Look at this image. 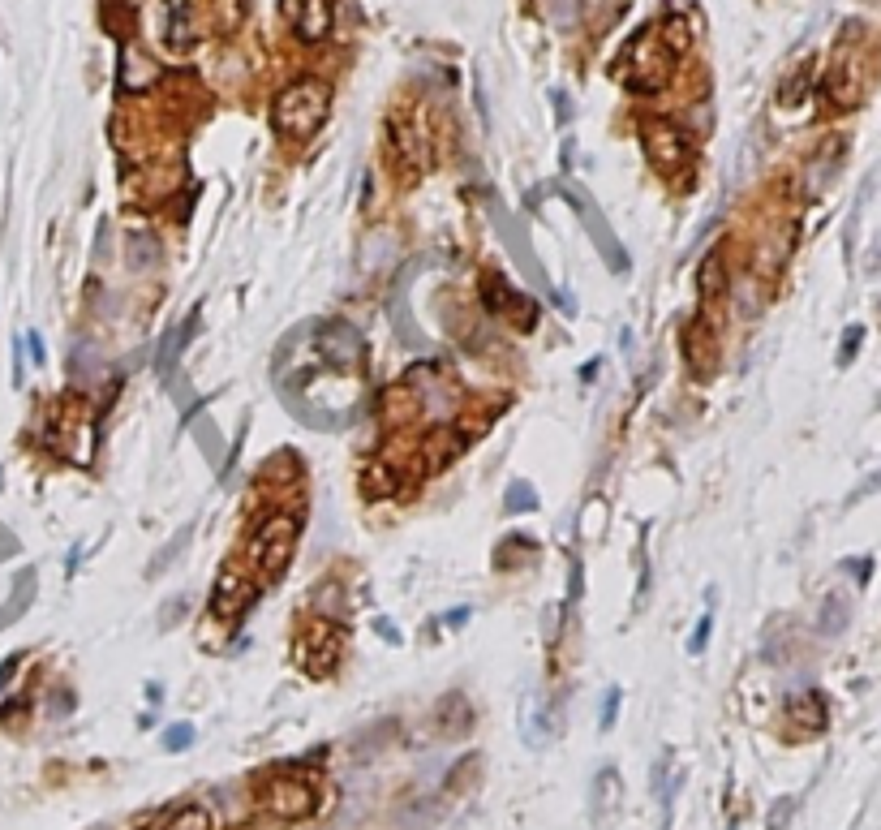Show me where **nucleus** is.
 Masks as SVG:
<instances>
[{
  "label": "nucleus",
  "mask_w": 881,
  "mask_h": 830,
  "mask_svg": "<svg viewBox=\"0 0 881 830\" xmlns=\"http://www.w3.org/2000/svg\"><path fill=\"white\" fill-rule=\"evenodd\" d=\"M331 112V87L323 78H297L276 95L271 104V125L276 134L288 138V142H310L314 134L323 130Z\"/></svg>",
  "instance_id": "1"
},
{
  "label": "nucleus",
  "mask_w": 881,
  "mask_h": 830,
  "mask_svg": "<svg viewBox=\"0 0 881 830\" xmlns=\"http://www.w3.org/2000/svg\"><path fill=\"white\" fill-rule=\"evenodd\" d=\"M297 538H301V521L293 512H271V517L254 529L250 538V568L258 581H280V572L293 564V551H297Z\"/></svg>",
  "instance_id": "2"
},
{
  "label": "nucleus",
  "mask_w": 881,
  "mask_h": 830,
  "mask_svg": "<svg viewBox=\"0 0 881 830\" xmlns=\"http://www.w3.org/2000/svg\"><path fill=\"white\" fill-rule=\"evenodd\" d=\"M671 69H675V56L662 48V39L649 31V35H637L619 61V74L632 91H662L671 82Z\"/></svg>",
  "instance_id": "3"
},
{
  "label": "nucleus",
  "mask_w": 881,
  "mask_h": 830,
  "mask_svg": "<svg viewBox=\"0 0 881 830\" xmlns=\"http://www.w3.org/2000/svg\"><path fill=\"white\" fill-rule=\"evenodd\" d=\"M641 147L649 155V164H654V173H662V177L680 173V168L688 164V155H692L688 138L675 121H645L641 125Z\"/></svg>",
  "instance_id": "4"
},
{
  "label": "nucleus",
  "mask_w": 881,
  "mask_h": 830,
  "mask_svg": "<svg viewBox=\"0 0 881 830\" xmlns=\"http://www.w3.org/2000/svg\"><path fill=\"white\" fill-rule=\"evenodd\" d=\"M314 345H319V353L327 357L336 370H344V375H357L361 366H366V340L357 336V327H349L344 319H327L314 327Z\"/></svg>",
  "instance_id": "5"
},
{
  "label": "nucleus",
  "mask_w": 881,
  "mask_h": 830,
  "mask_svg": "<svg viewBox=\"0 0 881 830\" xmlns=\"http://www.w3.org/2000/svg\"><path fill=\"white\" fill-rule=\"evenodd\" d=\"M263 805L271 818L280 822H297V818H310L319 809V792L306 783V779H293V775H280L263 787Z\"/></svg>",
  "instance_id": "6"
},
{
  "label": "nucleus",
  "mask_w": 881,
  "mask_h": 830,
  "mask_svg": "<svg viewBox=\"0 0 881 830\" xmlns=\"http://www.w3.org/2000/svg\"><path fill=\"white\" fill-rule=\"evenodd\" d=\"M160 39L177 56L198 44V18L190 0H160Z\"/></svg>",
  "instance_id": "7"
},
{
  "label": "nucleus",
  "mask_w": 881,
  "mask_h": 830,
  "mask_svg": "<svg viewBox=\"0 0 881 830\" xmlns=\"http://www.w3.org/2000/svg\"><path fill=\"white\" fill-rule=\"evenodd\" d=\"M284 13H288V22H293L297 39H306V44H319V39L331 31L327 0H284Z\"/></svg>",
  "instance_id": "8"
},
{
  "label": "nucleus",
  "mask_w": 881,
  "mask_h": 830,
  "mask_svg": "<svg viewBox=\"0 0 881 830\" xmlns=\"http://www.w3.org/2000/svg\"><path fill=\"white\" fill-rule=\"evenodd\" d=\"M826 95L834 108H856L860 95H864V82H860V65L847 61V56H839V61L830 65V78H826Z\"/></svg>",
  "instance_id": "9"
},
{
  "label": "nucleus",
  "mask_w": 881,
  "mask_h": 830,
  "mask_svg": "<svg viewBox=\"0 0 881 830\" xmlns=\"http://www.w3.org/2000/svg\"><path fill=\"white\" fill-rule=\"evenodd\" d=\"M568 198H572V207L585 216L589 233H594V241H598V250L615 263V271H624V267H628V254L619 250V241H615L611 233H606V224H602V216H598V207H589V194H585V190H568Z\"/></svg>",
  "instance_id": "10"
},
{
  "label": "nucleus",
  "mask_w": 881,
  "mask_h": 830,
  "mask_svg": "<svg viewBox=\"0 0 881 830\" xmlns=\"http://www.w3.org/2000/svg\"><path fill=\"white\" fill-rule=\"evenodd\" d=\"M839 155H843V138H830L826 147H821V155H813V164H808V177H804V190H808V194H821L834 177H839Z\"/></svg>",
  "instance_id": "11"
},
{
  "label": "nucleus",
  "mask_w": 881,
  "mask_h": 830,
  "mask_svg": "<svg viewBox=\"0 0 881 830\" xmlns=\"http://www.w3.org/2000/svg\"><path fill=\"white\" fill-rule=\"evenodd\" d=\"M245 603H250V590L241 585L237 572H224L220 581H215V594H211V611L220 615V620H228L233 611H241Z\"/></svg>",
  "instance_id": "12"
},
{
  "label": "nucleus",
  "mask_w": 881,
  "mask_h": 830,
  "mask_svg": "<svg viewBox=\"0 0 881 830\" xmlns=\"http://www.w3.org/2000/svg\"><path fill=\"white\" fill-rule=\"evenodd\" d=\"M697 293H701V302H718V297L727 293V263H722V254H718V250H710V254L701 259Z\"/></svg>",
  "instance_id": "13"
},
{
  "label": "nucleus",
  "mask_w": 881,
  "mask_h": 830,
  "mask_svg": "<svg viewBox=\"0 0 881 830\" xmlns=\"http://www.w3.org/2000/svg\"><path fill=\"white\" fill-rule=\"evenodd\" d=\"M460 452H465V439H460L456 431H447V426H443V431L430 435V439H426V448H422V456H426V465H430V469L452 465Z\"/></svg>",
  "instance_id": "14"
},
{
  "label": "nucleus",
  "mask_w": 881,
  "mask_h": 830,
  "mask_svg": "<svg viewBox=\"0 0 881 830\" xmlns=\"http://www.w3.org/2000/svg\"><path fill=\"white\" fill-rule=\"evenodd\" d=\"M787 710H791V719L808 727V732H821V727H826V697L817 689H804L800 697H791Z\"/></svg>",
  "instance_id": "15"
},
{
  "label": "nucleus",
  "mask_w": 881,
  "mask_h": 830,
  "mask_svg": "<svg viewBox=\"0 0 881 830\" xmlns=\"http://www.w3.org/2000/svg\"><path fill=\"white\" fill-rule=\"evenodd\" d=\"M125 254H129V267L151 271V267H160L164 246H160V237H151V233H129L125 237Z\"/></svg>",
  "instance_id": "16"
},
{
  "label": "nucleus",
  "mask_w": 881,
  "mask_h": 830,
  "mask_svg": "<svg viewBox=\"0 0 881 830\" xmlns=\"http://www.w3.org/2000/svg\"><path fill=\"white\" fill-rule=\"evenodd\" d=\"M654 35L662 39V48H667L671 56H684L688 44H692V31H688V22L680 18V13H667V18L654 26Z\"/></svg>",
  "instance_id": "17"
},
{
  "label": "nucleus",
  "mask_w": 881,
  "mask_h": 830,
  "mask_svg": "<svg viewBox=\"0 0 881 830\" xmlns=\"http://www.w3.org/2000/svg\"><path fill=\"white\" fill-rule=\"evenodd\" d=\"M615 805H619V775L615 766H602L594 779V818L602 822L606 813H615Z\"/></svg>",
  "instance_id": "18"
},
{
  "label": "nucleus",
  "mask_w": 881,
  "mask_h": 830,
  "mask_svg": "<svg viewBox=\"0 0 881 830\" xmlns=\"http://www.w3.org/2000/svg\"><path fill=\"white\" fill-rule=\"evenodd\" d=\"M847 620H851V611H847V598L843 594H830L826 603H821V615H817V628L826 637H834V633H843L847 628Z\"/></svg>",
  "instance_id": "19"
},
{
  "label": "nucleus",
  "mask_w": 881,
  "mask_h": 830,
  "mask_svg": "<svg viewBox=\"0 0 881 830\" xmlns=\"http://www.w3.org/2000/svg\"><path fill=\"white\" fill-rule=\"evenodd\" d=\"M121 69H125L121 82L129 91H142V87H151V82H155V65L147 61V56H138L134 48H125V65Z\"/></svg>",
  "instance_id": "20"
},
{
  "label": "nucleus",
  "mask_w": 881,
  "mask_h": 830,
  "mask_svg": "<svg viewBox=\"0 0 881 830\" xmlns=\"http://www.w3.org/2000/svg\"><path fill=\"white\" fill-rule=\"evenodd\" d=\"M164 830H215V822H211V809H207V805H181V809L168 818Z\"/></svg>",
  "instance_id": "21"
},
{
  "label": "nucleus",
  "mask_w": 881,
  "mask_h": 830,
  "mask_svg": "<svg viewBox=\"0 0 881 830\" xmlns=\"http://www.w3.org/2000/svg\"><path fill=\"white\" fill-rule=\"evenodd\" d=\"M190 744H194V727L190 723H172L164 732V749L168 753H181V749H190Z\"/></svg>",
  "instance_id": "22"
},
{
  "label": "nucleus",
  "mask_w": 881,
  "mask_h": 830,
  "mask_svg": "<svg viewBox=\"0 0 881 830\" xmlns=\"http://www.w3.org/2000/svg\"><path fill=\"white\" fill-rule=\"evenodd\" d=\"M190 534H194V525H181V534L172 538V547H168L164 555H155V560H151V572H160L164 564H172V560H177V555L185 551V542H190Z\"/></svg>",
  "instance_id": "23"
},
{
  "label": "nucleus",
  "mask_w": 881,
  "mask_h": 830,
  "mask_svg": "<svg viewBox=\"0 0 881 830\" xmlns=\"http://www.w3.org/2000/svg\"><path fill=\"white\" fill-rule=\"evenodd\" d=\"M615 719H619V689H606L602 693V719H598V727H602V732H611Z\"/></svg>",
  "instance_id": "24"
},
{
  "label": "nucleus",
  "mask_w": 881,
  "mask_h": 830,
  "mask_svg": "<svg viewBox=\"0 0 881 830\" xmlns=\"http://www.w3.org/2000/svg\"><path fill=\"white\" fill-rule=\"evenodd\" d=\"M508 508H512V512H529V508H533V491H529L525 482H512V486H508Z\"/></svg>",
  "instance_id": "25"
},
{
  "label": "nucleus",
  "mask_w": 881,
  "mask_h": 830,
  "mask_svg": "<svg viewBox=\"0 0 881 830\" xmlns=\"http://www.w3.org/2000/svg\"><path fill=\"white\" fill-rule=\"evenodd\" d=\"M860 340H864V327H847V332H843V349H839V366H847L851 357H856Z\"/></svg>",
  "instance_id": "26"
},
{
  "label": "nucleus",
  "mask_w": 881,
  "mask_h": 830,
  "mask_svg": "<svg viewBox=\"0 0 881 830\" xmlns=\"http://www.w3.org/2000/svg\"><path fill=\"white\" fill-rule=\"evenodd\" d=\"M710 628H714V615H701V624L692 628V637H688V650H692V654L705 650V637H710Z\"/></svg>",
  "instance_id": "27"
},
{
  "label": "nucleus",
  "mask_w": 881,
  "mask_h": 830,
  "mask_svg": "<svg viewBox=\"0 0 881 830\" xmlns=\"http://www.w3.org/2000/svg\"><path fill=\"white\" fill-rule=\"evenodd\" d=\"M555 108H559V121H568V99H563V91H555Z\"/></svg>",
  "instance_id": "28"
},
{
  "label": "nucleus",
  "mask_w": 881,
  "mask_h": 830,
  "mask_svg": "<svg viewBox=\"0 0 881 830\" xmlns=\"http://www.w3.org/2000/svg\"><path fill=\"white\" fill-rule=\"evenodd\" d=\"M13 667H18V658H9V663H5V667H0V689H5V680L13 676Z\"/></svg>",
  "instance_id": "29"
},
{
  "label": "nucleus",
  "mask_w": 881,
  "mask_h": 830,
  "mask_svg": "<svg viewBox=\"0 0 881 830\" xmlns=\"http://www.w3.org/2000/svg\"><path fill=\"white\" fill-rule=\"evenodd\" d=\"M26 340H31V353H35V362H43V345H39V336L31 332V336H26Z\"/></svg>",
  "instance_id": "30"
}]
</instances>
